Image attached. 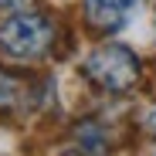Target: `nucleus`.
<instances>
[{
    "instance_id": "nucleus-1",
    "label": "nucleus",
    "mask_w": 156,
    "mask_h": 156,
    "mask_svg": "<svg viewBox=\"0 0 156 156\" xmlns=\"http://www.w3.org/2000/svg\"><path fill=\"white\" fill-rule=\"evenodd\" d=\"M51 44V20L41 14H14L0 24V51L7 58L31 61L41 58Z\"/></svg>"
},
{
    "instance_id": "nucleus-2",
    "label": "nucleus",
    "mask_w": 156,
    "mask_h": 156,
    "mask_svg": "<svg viewBox=\"0 0 156 156\" xmlns=\"http://www.w3.org/2000/svg\"><path fill=\"white\" fill-rule=\"evenodd\" d=\"M85 75L109 92H126L139 78V58L126 44H105L85 58Z\"/></svg>"
},
{
    "instance_id": "nucleus-3",
    "label": "nucleus",
    "mask_w": 156,
    "mask_h": 156,
    "mask_svg": "<svg viewBox=\"0 0 156 156\" xmlns=\"http://www.w3.org/2000/svg\"><path fill=\"white\" fill-rule=\"evenodd\" d=\"M139 0H85V17L95 27H119Z\"/></svg>"
},
{
    "instance_id": "nucleus-4",
    "label": "nucleus",
    "mask_w": 156,
    "mask_h": 156,
    "mask_svg": "<svg viewBox=\"0 0 156 156\" xmlns=\"http://www.w3.org/2000/svg\"><path fill=\"white\" fill-rule=\"evenodd\" d=\"M78 139H82V146L88 149V156H102V149H105V136L95 129V122H85L82 133H78Z\"/></svg>"
},
{
    "instance_id": "nucleus-5",
    "label": "nucleus",
    "mask_w": 156,
    "mask_h": 156,
    "mask_svg": "<svg viewBox=\"0 0 156 156\" xmlns=\"http://www.w3.org/2000/svg\"><path fill=\"white\" fill-rule=\"evenodd\" d=\"M146 129H149V133L156 136V105H153V109L146 112Z\"/></svg>"
},
{
    "instance_id": "nucleus-6",
    "label": "nucleus",
    "mask_w": 156,
    "mask_h": 156,
    "mask_svg": "<svg viewBox=\"0 0 156 156\" xmlns=\"http://www.w3.org/2000/svg\"><path fill=\"white\" fill-rule=\"evenodd\" d=\"M31 0H0V7H27Z\"/></svg>"
}]
</instances>
